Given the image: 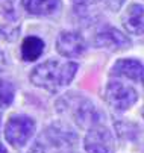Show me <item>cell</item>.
<instances>
[{
  "instance_id": "obj_1",
  "label": "cell",
  "mask_w": 144,
  "mask_h": 153,
  "mask_svg": "<svg viewBox=\"0 0 144 153\" xmlns=\"http://www.w3.org/2000/svg\"><path fill=\"white\" fill-rule=\"evenodd\" d=\"M77 71L76 62H59L56 59H49L38 64L30 71V82L35 86L50 93H56L59 88L67 86Z\"/></svg>"
},
{
  "instance_id": "obj_2",
  "label": "cell",
  "mask_w": 144,
  "mask_h": 153,
  "mask_svg": "<svg viewBox=\"0 0 144 153\" xmlns=\"http://www.w3.org/2000/svg\"><path fill=\"white\" fill-rule=\"evenodd\" d=\"M35 132V121L27 115H12L5 126V138L14 147H23Z\"/></svg>"
},
{
  "instance_id": "obj_3",
  "label": "cell",
  "mask_w": 144,
  "mask_h": 153,
  "mask_svg": "<svg viewBox=\"0 0 144 153\" xmlns=\"http://www.w3.org/2000/svg\"><path fill=\"white\" fill-rule=\"evenodd\" d=\"M105 99L112 109L123 112L137 103L138 94L132 86H128L118 80H112L108 82L105 88Z\"/></svg>"
},
{
  "instance_id": "obj_4",
  "label": "cell",
  "mask_w": 144,
  "mask_h": 153,
  "mask_svg": "<svg viewBox=\"0 0 144 153\" xmlns=\"http://www.w3.org/2000/svg\"><path fill=\"white\" fill-rule=\"evenodd\" d=\"M84 146L87 153H114L115 152V143L105 126H94L88 129V134L85 135Z\"/></svg>"
},
{
  "instance_id": "obj_5",
  "label": "cell",
  "mask_w": 144,
  "mask_h": 153,
  "mask_svg": "<svg viewBox=\"0 0 144 153\" xmlns=\"http://www.w3.org/2000/svg\"><path fill=\"white\" fill-rule=\"evenodd\" d=\"M94 44L99 49H105L109 52H118V50L129 49L132 46V39L129 36H126L125 33H121L115 27H106L96 35Z\"/></svg>"
},
{
  "instance_id": "obj_6",
  "label": "cell",
  "mask_w": 144,
  "mask_h": 153,
  "mask_svg": "<svg viewBox=\"0 0 144 153\" xmlns=\"http://www.w3.org/2000/svg\"><path fill=\"white\" fill-rule=\"evenodd\" d=\"M56 50L65 58H77L85 52V39L77 32L64 30L56 39Z\"/></svg>"
},
{
  "instance_id": "obj_7",
  "label": "cell",
  "mask_w": 144,
  "mask_h": 153,
  "mask_svg": "<svg viewBox=\"0 0 144 153\" xmlns=\"http://www.w3.org/2000/svg\"><path fill=\"white\" fill-rule=\"evenodd\" d=\"M20 35V17L12 5H0V39L15 41Z\"/></svg>"
},
{
  "instance_id": "obj_8",
  "label": "cell",
  "mask_w": 144,
  "mask_h": 153,
  "mask_svg": "<svg viewBox=\"0 0 144 153\" xmlns=\"http://www.w3.org/2000/svg\"><path fill=\"white\" fill-rule=\"evenodd\" d=\"M121 25L131 35H144V6L132 3L121 14Z\"/></svg>"
},
{
  "instance_id": "obj_9",
  "label": "cell",
  "mask_w": 144,
  "mask_h": 153,
  "mask_svg": "<svg viewBox=\"0 0 144 153\" xmlns=\"http://www.w3.org/2000/svg\"><path fill=\"white\" fill-rule=\"evenodd\" d=\"M111 76H120L131 80H140L144 77V65L137 59H118L109 71Z\"/></svg>"
},
{
  "instance_id": "obj_10",
  "label": "cell",
  "mask_w": 144,
  "mask_h": 153,
  "mask_svg": "<svg viewBox=\"0 0 144 153\" xmlns=\"http://www.w3.org/2000/svg\"><path fill=\"white\" fill-rule=\"evenodd\" d=\"M73 117L76 120V123L80 127H94L97 126V120H99V112H97V108L88 102V100H82L79 102V105L76 106Z\"/></svg>"
},
{
  "instance_id": "obj_11",
  "label": "cell",
  "mask_w": 144,
  "mask_h": 153,
  "mask_svg": "<svg viewBox=\"0 0 144 153\" xmlns=\"http://www.w3.org/2000/svg\"><path fill=\"white\" fill-rule=\"evenodd\" d=\"M22 5L32 15H52L61 8L59 0H22Z\"/></svg>"
},
{
  "instance_id": "obj_12",
  "label": "cell",
  "mask_w": 144,
  "mask_h": 153,
  "mask_svg": "<svg viewBox=\"0 0 144 153\" xmlns=\"http://www.w3.org/2000/svg\"><path fill=\"white\" fill-rule=\"evenodd\" d=\"M43 52H44V41L41 38L29 35L23 39V42H22V58H23V61L33 62L43 55Z\"/></svg>"
},
{
  "instance_id": "obj_13",
  "label": "cell",
  "mask_w": 144,
  "mask_h": 153,
  "mask_svg": "<svg viewBox=\"0 0 144 153\" xmlns=\"http://www.w3.org/2000/svg\"><path fill=\"white\" fill-rule=\"evenodd\" d=\"M14 85L5 79H0V109L2 108H8L12 100H14Z\"/></svg>"
},
{
  "instance_id": "obj_14",
  "label": "cell",
  "mask_w": 144,
  "mask_h": 153,
  "mask_svg": "<svg viewBox=\"0 0 144 153\" xmlns=\"http://www.w3.org/2000/svg\"><path fill=\"white\" fill-rule=\"evenodd\" d=\"M71 2L79 6V8H88V6H93V5H97L100 0H71Z\"/></svg>"
},
{
  "instance_id": "obj_15",
  "label": "cell",
  "mask_w": 144,
  "mask_h": 153,
  "mask_svg": "<svg viewBox=\"0 0 144 153\" xmlns=\"http://www.w3.org/2000/svg\"><path fill=\"white\" fill-rule=\"evenodd\" d=\"M123 3H125V0H106V6H108L111 11H114V12H117V11L121 8Z\"/></svg>"
},
{
  "instance_id": "obj_16",
  "label": "cell",
  "mask_w": 144,
  "mask_h": 153,
  "mask_svg": "<svg viewBox=\"0 0 144 153\" xmlns=\"http://www.w3.org/2000/svg\"><path fill=\"white\" fill-rule=\"evenodd\" d=\"M6 67V58L3 55V52H0V70H3Z\"/></svg>"
},
{
  "instance_id": "obj_17",
  "label": "cell",
  "mask_w": 144,
  "mask_h": 153,
  "mask_svg": "<svg viewBox=\"0 0 144 153\" xmlns=\"http://www.w3.org/2000/svg\"><path fill=\"white\" fill-rule=\"evenodd\" d=\"M0 153H8V152H6V149H5V146H3L2 143H0Z\"/></svg>"
},
{
  "instance_id": "obj_18",
  "label": "cell",
  "mask_w": 144,
  "mask_h": 153,
  "mask_svg": "<svg viewBox=\"0 0 144 153\" xmlns=\"http://www.w3.org/2000/svg\"><path fill=\"white\" fill-rule=\"evenodd\" d=\"M143 117H144V108H143Z\"/></svg>"
},
{
  "instance_id": "obj_19",
  "label": "cell",
  "mask_w": 144,
  "mask_h": 153,
  "mask_svg": "<svg viewBox=\"0 0 144 153\" xmlns=\"http://www.w3.org/2000/svg\"><path fill=\"white\" fill-rule=\"evenodd\" d=\"M143 83H144V77H143Z\"/></svg>"
}]
</instances>
